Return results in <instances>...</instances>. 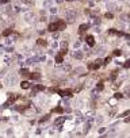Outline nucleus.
I'll list each match as a JSON object with an SVG mask.
<instances>
[{"label":"nucleus","instance_id":"obj_1","mask_svg":"<svg viewBox=\"0 0 130 138\" xmlns=\"http://www.w3.org/2000/svg\"><path fill=\"white\" fill-rule=\"evenodd\" d=\"M65 18H66V22L75 23L76 19H77V12H76L75 10H66V11H65Z\"/></svg>","mask_w":130,"mask_h":138},{"label":"nucleus","instance_id":"obj_2","mask_svg":"<svg viewBox=\"0 0 130 138\" xmlns=\"http://www.w3.org/2000/svg\"><path fill=\"white\" fill-rule=\"evenodd\" d=\"M102 65H104V61L102 60V58H98L95 62L88 64V69H90V70H96V69H99Z\"/></svg>","mask_w":130,"mask_h":138},{"label":"nucleus","instance_id":"obj_3","mask_svg":"<svg viewBox=\"0 0 130 138\" xmlns=\"http://www.w3.org/2000/svg\"><path fill=\"white\" fill-rule=\"evenodd\" d=\"M16 81H18V79H16V76H14V75L7 76V79H6V84L7 85H15Z\"/></svg>","mask_w":130,"mask_h":138},{"label":"nucleus","instance_id":"obj_4","mask_svg":"<svg viewBox=\"0 0 130 138\" xmlns=\"http://www.w3.org/2000/svg\"><path fill=\"white\" fill-rule=\"evenodd\" d=\"M57 92H58V95L62 96V98H66V96H71L72 95V91L69 89V88H66V89H58Z\"/></svg>","mask_w":130,"mask_h":138},{"label":"nucleus","instance_id":"obj_5","mask_svg":"<svg viewBox=\"0 0 130 138\" xmlns=\"http://www.w3.org/2000/svg\"><path fill=\"white\" fill-rule=\"evenodd\" d=\"M85 42L88 46H95V38L92 37V35H87L85 37Z\"/></svg>","mask_w":130,"mask_h":138},{"label":"nucleus","instance_id":"obj_6","mask_svg":"<svg viewBox=\"0 0 130 138\" xmlns=\"http://www.w3.org/2000/svg\"><path fill=\"white\" fill-rule=\"evenodd\" d=\"M16 99H18V96H16V95H10V98H8L7 103L4 104V107H8L10 104H12V103H14L15 100H16Z\"/></svg>","mask_w":130,"mask_h":138},{"label":"nucleus","instance_id":"obj_7","mask_svg":"<svg viewBox=\"0 0 130 138\" xmlns=\"http://www.w3.org/2000/svg\"><path fill=\"white\" fill-rule=\"evenodd\" d=\"M91 27V25H88V23H84V25H80V27H79V34H83L84 31H87L88 29Z\"/></svg>","mask_w":130,"mask_h":138},{"label":"nucleus","instance_id":"obj_8","mask_svg":"<svg viewBox=\"0 0 130 138\" xmlns=\"http://www.w3.org/2000/svg\"><path fill=\"white\" fill-rule=\"evenodd\" d=\"M47 30H49L50 33L58 31V27H57V22H54V23H50V25H49V27H47Z\"/></svg>","mask_w":130,"mask_h":138},{"label":"nucleus","instance_id":"obj_9","mask_svg":"<svg viewBox=\"0 0 130 138\" xmlns=\"http://www.w3.org/2000/svg\"><path fill=\"white\" fill-rule=\"evenodd\" d=\"M34 18H35V15H34L32 12L25 14V20H26V22H32V20H34Z\"/></svg>","mask_w":130,"mask_h":138},{"label":"nucleus","instance_id":"obj_10","mask_svg":"<svg viewBox=\"0 0 130 138\" xmlns=\"http://www.w3.org/2000/svg\"><path fill=\"white\" fill-rule=\"evenodd\" d=\"M57 27H58V31H62V30H65V27H66V23H65L64 20H57Z\"/></svg>","mask_w":130,"mask_h":138},{"label":"nucleus","instance_id":"obj_11","mask_svg":"<svg viewBox=\"0 0 130 138\" xmlns=\"http://www.w3.org/2000/svg\"><path fill=\"white\" fill-rule=\"evenodd\" d=\"M30 79H32V80H41V73H39V72L30 73Z\"/></svg>","mask_w":130,"mask_h":138},{"label":"nucleus","instance_id":"obj_12","mask_svg":"<svg viewBox=\"0 0 130 138\" xmlns=\"http://www.w3.org/2000/svg\"><path fill=\"white\" fill-rule=\"evenodd\" d=\"M19 73L22 76H29V77H30V70H29V69H26V68H20Z\"/></svg>","mask_w":130,"mask_h":138},{"label":"nucleus","instance_id":"obj_13","mask_svg":"<svg viewBox=\"0 0 130 138\" xmlns=\"http://www.w3.org/2000/svg\"><path fill=\"white\" fill-rule=\"evenodd\" d=\"M30 87H31V84H30L29 81H22L20 83V88H22V89H29Z\"/></svg>","mask_w":130,"mask_h":138},{"label":"nucleus","instance_id":"obj_14","mask_svg":"<svg viewBox=\"0 0 130 138\" xmlns=\"http://www.w3.org/2000/svg\"><path fill=\"white\" fill-rule=\"evenodd\" d=\"M72 56L75 57V58H76V60H81V58H83V51H75V53H73V54H72Z\"/></svg>","mask_w":130,"mask_h":138},{"label":"nucleus","instance_id":"obj_15","mask_svg":"<svg viewBox=\"0 0 130 138\" xmlns=\"http://www.w3.org/2000/svg\"><path fill=\"white\" fill-rule=\"evenodd\" d=\"M65 119H66V118H62V116H61V118H57V119H56V122H54V125H56V126L62 125V123L65 122Z\"/></svg>","mask_w":130,"mask_h":138},{"label":"nucleus","instance_id":"obj_16","mask_svg":"<svg viewBox=\"0 0 130 138\" xmlns=\"http://www.w3.org/2000/svg\"><path fill=\"white\" fill-rule=\"evenodd\" d=\"M37 91H45V85H42V84L35 85V87H34V92H37Z\"/></svg>","mask_w":130,"mask_h":138},{"label":"nucleus","instance_id":"obj_17","mask_svg":"<svg viewBox=\"0 0 130 138\" xmlns=\"http://www.w3.org/2000/svg\"><path fill=\"white\" fill-rule=\"evenodd\" d=\"M107 8H108L110 11H114V10H117L118 7H117L115 3H108V4H107Z\"/></svg>","mask_w":130,"mask_h":138},{"label":"nucleus","instance_id":"obj_18","mask_svg":"<svg viewBox=\"0 0 130 138\" xmlns=\"http://www.w3.org/2000/svg\"><path fill=\"white\" fill-rule=\"evenodd\" d=\"M71 64H64V65H62V66H61V69H62V70H64V72H69V70H71Z\"/></svg>","mask_w":130,"mask_h":138},{"label":"nucleus","instance_id":"obj_19","mask_svg":"<svg viewBox=\"0 0 130 138\" xmlns=\"http://www.w3.org/2000/svg\"><path fill=\"white\" fill-rule=\"evenodd\" d=\"M37 44H38L39 46H43V47H45L46 45H47V42H46L45 39H38V41H37Z\"/></svg>","mask_w":130,"mask_h":138},{"label":"nucleus","instance_id":"obj_20","mask_svg":"<svg viewBox=\"0 0 130 138\" xmlns=\"http://www.w3.org/2000/svg\"><path fill=\"white\" fill-rule=\"evenodd\" d=\"M103 88H104L103 81H99V83H98V85H96V89H98V91H103Z\"/></svg>","mask_w":130,"mask_h":138},{"label":"nucleus","instance_id":"obj_21","mask_svg":"<svg viewBox=\"0 0 130 138\" xmlns=\"http://www.w3.org/2000/svg\"><path fill=\"white\" fill-rule=\"evenodd\" d=\"M3 35H4V37H10V35H12V31H11L10 29H7V30L3 31Z\"/></svg>","mask_w":130,"mask_h":138},{"label":"nucleus","instance_id":"obj_22","mask_svg":"<svg viewBox=\"0 0 130 138\" xmlns=\"http://www.w3.org/2000/svg\"><path fill=\"white\" fill-rule=\"evenodd\" d=\"M54 113H58V114H61V113H64V108L62 107H56L54 110H53Z\"/></svg>","mask_w":130,"mask_h":138},{"label":"nucleus","instance_id":"obj_23","mask_svg":"<svg viewBox=\"0 0 130 138\" xmlns=\"http://www.w3.org/2000/svg\"><path fill=\"white\" fill-rule=\"evenodd\" d=\"M62 57H64V56H61V54H58V56L56 57V62L61 64V62H62V60H64V58H62Z\"/></svg>","mask_w":130,"mask_h":138},{"label":"nucleus","instance_id":"obj_24","mask_svg":"<svg viewBox=\"0 0 130 138\" xmlns=\"http://www.w3.org/2000/svg\"><path fill=\"white\" fill-rule=\"evenodd\" d=\"M68 53V47H64V49H61V50L58 51V54H61V56H65Z\"/></svg>","mask_w":130,"mask_h":138},{"label":"nucleus","instance_id":"obj_25","mask_svg":"<svg viewBox=\"0 0 130 138\" xmlns=\"http://www.w3.org/2000/svg\"><path fill=\"white\" fill-rule=\"evenodd\" d=\"M117 75H118V72H117V70H115V72H111L110 80H115V79H117Z\"/></svg>","mask_w":130,"mask_h":138},{"label":"nucleus","instance_id":"obj_26","mask_svg":"<svg viewBox=\"0 0 130 138\" xmlns=\"http://www.w3.org/2000/svg\"><path fill=\"white\" fill-rule=\"evenodd\" d=\"M49 118H50V115H45L42 119H39V122H41V123H43V122H46V120L49 119Z\"/></svg>","mask_w":130,"mask_h":138},{"label":"nucleus","instance_id":"obj_27","mask_svg":"<svg viewBox=\"0 0 130 138\" xmlns=\"http://www.w3.org/2000/svg\"><path fill=\"white\" fill-rule=\"evenodd\" d=\"M112 54H114L115 57H119V56H121V50H118V49H117V50L112 51Z\"/></svg>","mask_w":130,"mask_h":138},{"label":"nucleus","instance_id":"obj_28","mask_svg":"<svg viewBox=\"0 0 130 138\" xmlns=\"http://www.w3.org/2000/svg\"><path fill=\"white\" fill-rule=\"evenodd\" d=\"M114 98L119 100V99H122V98H123V95H122V94H115V95H114Z\"/></svg>","mask_w":130,"mask_h":138},{"label":"nucleus","instance_id":"obj_29","mask_svg":"<svg viewBox=\"0 0 130 138\" xmlns=\"http://www.w3.org/2000/svg\"><path fill=\"white\" fill-rule=\"evenodd\" d=\"M64 47H68V42H66V41H62V42H61V49H64Z\"/></svg>","mask_w":130,"mask_h":138},{"label":"nucleus","instance_id":"obj_30","mask_svg":"<svg viewBox=\"0 0 130 138\" xmlns=\"http://www.w3.org/2000/svg\"><path fill=\"white\" fill-rule=\"evenodd\" d=\"M104 16H106V18H107V19H112V18H114V15H112V14H111V12H107V14H106V15H104Z\"/></svg>","mask_w":130,"mask_h":138},{"label":"nucleus","instance_id":"obj_31","mask_svg":"<svg viewBox=\"0 0 130 138\" xmlns=\"http://www.w3.org/2000/svg\"><path fill=\"white\" fill-rule=\"evenodd\" d=\"M108 34H114V35H115V34H118V31L115 29H110V30H108Z\"/></svg>","mask_w":130,"mask_h":138},{"label":"nucleus","instance_id":"obj_32","mask_svg":"<svg viewBox=\"0 0 130 138\" xmlns=\"http://www.w3.org/2000/svg\"><path fill=\"white\" fill-rule=\"evenodd\" d=\"M45 7H49V6H52V0H45Z\"/></svg>","mask_w":130,"mask_h":138},{"label":"nucleus","instance_id":"obj_33","mask_svg":"<svg viewBox=\"0 0 130 138\" xmlns=\"http://www.w3.org/2000/svg\"><path fill=\"white\" fill-rule=\"evenodd\" d=\"M123 66H125V68H130V60H127V61H125Z\"/></svg>","mask_w":130,"mask_h":138},{"label":"nucleus","instance_id":"obj_34","mask_svg":"<svg viewBox=\"0 0 130 138\" xmlns=\"http://www.w3.org/2000/svg\"><path fill=\"white\" fill-rule=\"evenodd\" d=\"M111 62V57H107L106 60H104V65H107V64H110Z\"/></svg>","mask_w":130,"mask_h":138},{"label":"nucleus","instance_id":"obj_35","mask_svg":"<svg viewBox=\"0 0 130 138\" xmlns=\"http://www.w3.org/2000/svg\"><path fill=\"white\" fill-rule=\"evenodd\" d=\"M73 46H75V49H79V47H80V42H75V45H73Z\"/></svg>","mask_w":130,"mask_h":138},{"label":"nucleus","instance_id":"obj_36","mask_svg":"<svg viewBox=\"0 0 130 138\" xmlns=\"http://www.w3.org/2000/svg\"><path fill=\"white\" fill-rule=\"evenodd\" d=\"M129 114H130V110H127V111H125V113L122 114V116H127Z\"/></svg>","mask_w":130,"mask_h":138},{"label":"nucleus","instance_id":"obj_37","mask_svg":"<svg viewBox=\"0 0 130 138\" xmlns=\"http://www.w3.org/2000/svg\"><path fill=\"white\" fill-rule=\"evenodd\" d=\"M57 46H58V45H57V42H53V44H52V49H56Z\"/></svg>","mask_w":130,"mask_h":138},{"label":"nucleus","instance_id":"obj_38","mask_svg":"<svg viewBox=\"0 0 130 138\" xmlns=\"http://www.w3.org/2000/svg\"><path fill=\"white\" fill-rule=\"evenodd\" d=\"M10 0H0V4H7Z\"/></svg>","mask_w":130,"mask_h":138},{"label":"nucleus","instance_id":"obj_39","mask_svg":"<svg viewBox=\"0 0 130 138\" xmlns=\"http://www.w3.org/2000/svg\"><path fill=\"white\" fill-rule=\"evenodd\" d=\"M7 135H12V129H8V131H7Z\"/></svg>","mask_w":130,"mask_h":138},{"label":"nucleus","instance_id":"obj_40","mask_svg":"<svg viewBox=\"0 0 130 138\" xmlns=\"http://www.w3.org/2000/svg\"><path fill=\"white\" fill-rule=\"evenodd\" d=\"M50 12H52V14H56V12H57V10L53 7V8H50Z\"/></svg>","mask_w":130,"mask_h":138},{"label":"nucleus","instance_id":"obj_41","mask_svg":"<svg viewBox=\"0 0 130 138\" xmlns=\"http://www.w3.org/2000/svg\"><path fill=\"white\" fill-rule=\"evenodd\" d=\"M106 131V129H104V127H102V129H99V133H100V134H102V133H104Z\"/></svg>","mask_w":130,"mask_h":138},{"label":"nucleus","instance_id":"obj_42","mask_svg":"<svg viewBox=\"0 0 130 138\" xmlns=\"http://www.w3.org/2000/svg\"><path fill=\"white\" fill-rule=\"evenodd\" d=\"M22 3H25V4H30V0H22Z\"/></svg>","mask_w":130,"mask_h":138},{"label":"nucleus","instance_id":"obj_43","mask_svg":"<svg viewBox=\"0 0 130 138\" xmlns=\"http://www.w3.org/2000/svg\"><path fill=\"white\" fill-rule=\"evenodd\" d=\"M6 50H7V51H14V47H7Z\"/></svg>","mask_w":130,"mask_h":138},{"label":"nucleus","instance_id":"obj_44","mask_svg":"<svg viewBox=\"0 0 130 138\" xmlns=\"http://www.w3.org/2000/svg\"><path fill=\"white\" fill-rule=\"evenodd\" d=\"M123 37H125V38H127V39H130V34H126V33H125Z\"/></svg>","mask_w":130,"mask_h":138},{"label":"nucleus","instance_id":"obj_45","mask_svg":"<svg viewBox=\"0 0 130 138\" xmlns=\"http://www.w3.org/2000/svg\"><path fill=\"white\" fill-rule=\"evenodd\" d=\"M125 120H126V122H130V116L127 118V119H125Z\"/></svg>","mask_w":130,"mask_h":138},{"label":"nucleus","instance_id":"obj_46","mask_svg":"<svg viewBox=\"0 0 130 138\" xmlns=\"http://www.w3.org/2000/svg\"><path fill=\"white\" fill-rule=\"evenodd\" d=\"M56 1H57V3H62V0H56Z\"/></svg>","mask_w":130,"mask_h":138},{"label":"nucleus","instance_id":"obj_47","mask_svg":"<svg viewBox=\"0 0 130 138\" xmlns=\"http://www.w3.org/2000/svg\"><path fill=\"white\" fill-rule=\"evenodd\" d=\"M1 49H3V47H1V46H0V54H1Z\"/></svg>","mask_w":130,"mask_h":138},{"label":"nucleus","instance_id":"obj_48","mask_svg":"<svg viewBox=\"0 0 130 138\" xmlns=\"http://www.w3.org/2000/svg\"><path fill=\"white\" fill-rule=\"evenodd\" d=\"M1 88H3V85H1V83H0V89H1Z\"/></svg>","mask_w":130,"mask_h":138},{"label":"nucleus","instance_id":"obj_49","mask_svg":"<svg viewBox=\"0 0 130 138\" xmlns=\"http://www.w3.org/2000/svg\"><path fill=\"white\" fill-rule=\"evenodd\" d=\"M66 1H71V3H72V1H75V0H66Z\"/></svg>","mask_w":130,"mask_h":138},{"label":"nucleus","instance_id":"obj_50","mask_svg":"<svg viewBox=\"0 0 130 138\" xmlns=\"http://www.w3.org/2000/svg\"><path fill=\"white\" fill-rule=\"evenodd\" d=\"M129 18H130V14H129Z\"/></svg>","mask_w":130,"mask_h":138}]
</instances>
